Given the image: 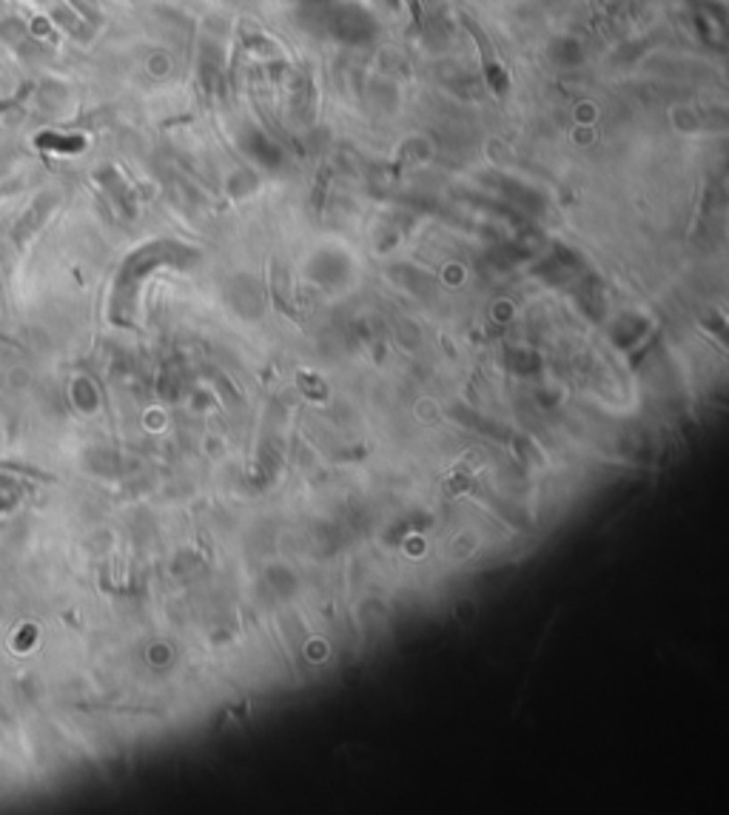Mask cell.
Returning a JSON list of instances; mask_svg holds the SVG:
<instances>
[{
  "instance_id": "cell-1",
  "label": "cell",
  "mask_w": 729,
  "mask_h": 815,
  "mask_svg": "<svg viewBox=\"0 0 729 815\" xmlns=\"http://www.w3.org/2000/svg\"><path fill=\"white\" fill-rule=\"evenodd\" d=\"M471 26V32L476 35V43H479V49H482V57H485V71H487V78H490V83H493V89L496 92H504V86H507V78H504V71L496 66V57H493V49L487 46V37H485V32L482 29H476L473 23H468Z\"/></svg>"
},
{
  "instance_id": "cell-3",
  "label": "cell",
  "mask_w": 729,
  "mask_h": 815,
  "mask_svg": "<svg viewBox=\"0 0 729 815\" xmlns=\"http://www.w3.org/2000/svg\"><path fill=\"white\" fill-rule=\"evenodd\" d=\"M405 4L414 9V21H416V23H422V9H419V0H405Z\"/></svg>"
},
{
  "instance_id": "cell-2",
  "label": "cell",
  "mask_w": 729,
  "mask_h": 815,
  "mask_svg": "<svg viewBox=\"0 0 729 815\" xmlns=\"http://www.w3.org/2000/svg\"><path fill=\"white\" fill-rule=\"evenodd\" d=\"M29 32H32V29L18 18L0 21V43H6V46H12V49H20L23 40H29Z\"/></svg>"
}]
</instances>
